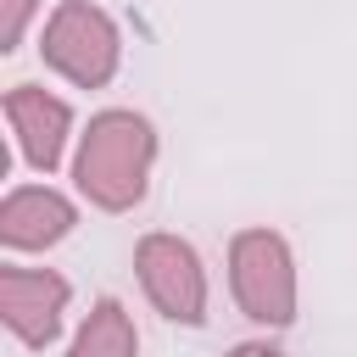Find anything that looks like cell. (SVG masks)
<instances>
[{
  "instance_id": "6",
  "label": "cell",
  "mask_w": 357,
  "mask_h": 357,
  "mask_svg": "<svg viewBox=\"0 0 357 357\" xmlns=\"http://www.w3.org/2000/svg\"><path fill=\"white\" fill-rule=\"evenodd\" d=\"M6 123L17 134V151L33 173H56L67 156V134H73V106L39 84H11L6 89Z\"/></svg>"
},
{
  "instance_id": "8",
  "label": "cell",
  "mask_w": 357,
  "mask_h": 357,
  "mask_svg": "<svg viewBox=\"0 0 357 357\" xmlns=\"http://www.w3.org/2000/svg\"><path fill=\"white\" fill-rule=\"evenodd\" d=\"M67 357H139V335H134V318L123 312L117 296H100L89 307V318L78 324Z\"/></svg>"
},
{
  "instance_id": "9",
  "label": "cell",
  "mask_w": 357,
  "mask_h": 357,
  "mask_svg": "<svg viewBox=\"0 0 357 357\" xmlns=\"http://www.w3.org/2000/svg\"><path fill=\"white\" fill-rule=\"evenodd\" d=\"M33 11H39V0H0V50H17L22 45Z\"/></svg>"
},
{
  "instance_id": "3",
  "label": "cell",
  "mask_w": 357,
  "mask_h": 357,
  "mask_svg": "<svg viewBox=\"0 0 357 357\" xmlns=\"http://www.w3.org/2000/svg\"><path fill=\"white\" fill-rule=\"evenodd\" d=\"M39 56L50 73H61L67 84L78 89H100L117 78V61H123V33L117 22L89 6V0H61L45 22V39H39Z\"/></svg>"
},
{
  "instance_id": "1",
  "label": "cell",
  "mask_w": 357,
  "mask_h": 357,
  "mask_svg": "<svg viewBox=\"0 0 357 357\" xmlns=\"http://www.w3.org/2000/svg\"><path fill=\"white\" fill-rule=\"evenodd\" d=\"M151 167H156V128L128 112H95L89 128L78 134V156H73V184L89 206L100 212H128L145 201L151 190Z\"/></svg>"
},
{
  "instance_id": "5",
  "label": "cell",
  "mask_w": 357,
  "mask_h": 357,
  "mask_svg": "<svg viewBox=\"0 0 357 357\" xmlns=\"http://www.w3.org/2000/svg\"><path fill=\"white\" fill-rule=\"evenodd\" d=\"M67 301H73V284L61 273H50V268H0V318L33 351H45L61 335Z\"/></svg>"
},
{
  "instance_id": "10",
  "label": "cell",
  "mask_w": 357,
  "mask_h": 357,
  "mask_svg": "<svg viewBox=\"0 0 357 357\" xmlns=\"http://www.w3.org/2000/svg\"><path fill=\"white\" fill-rule=\"evenodd\" d=\"M229 357H284L279 346H268V340H245V346H234Z\"/></svg>"
},
{
  "instance_id": "7",
  "label": "cell",
  "mask_w": 357,
  "mask_h": 357,
  "mask_svg": "<svg viewBox=\"0 0 357 357\" xmlns=\"http://www.w3.org/2000/svg\"><path fill=\"white\" fill-rule=\"evenodd\" d=\"M78 223V206L50 184H17L0 201V245L6 251H45L67 240Z\"/></svg>"
},
{
  "instance_id": "4",
  "label": "cell",
  "mask_w": 357,
  "mask_h": 357,
  "mask_svg": "<svg viewBox=\"0 0 357 357\" xmlns=\"http://www.w3.org/2000/svg\"><path fill=\"white\" fill-rule=\"evenodd\" d=\"M134 273H139V284H145V296L162 318L190 324V329L206 324V268H201L190 240L162 234V229L145 234L134 245Z\"/></svg>"
},
{
  "instance_id": "2",
  "label": "cell",
  "mask_w": 357,
  "mask_h": 357,
  "mask_svg": "<svg viewBox=\"0 0 357 357\" xmlns=\"http://www.w3.org/2000/svg\"><path fill=\"white\" fill-rule=\"evenodd\" d=\"M229 290H234V307L251 324L284 329L296 318V257H290L284 234L240 229L229 240Z\"/></svg>"
}]
</instances>
